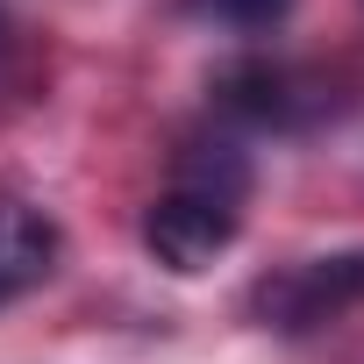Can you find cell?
<instances>
[{
	"label": "cell",
	"mask_w": 364,
	"mask_h": 364,
	"mask_svg": "<svg viewBox=\"0 0 364 364\" xmlns=\"http://www.w3.org/2000/svg\"><path fill=\"white\" fill-rule=\"evenodd\" d=\"M243 200H250V157L215 136V143H186L171 164V186L143 208V243L164 272L193 279L208 272L236 236H243Z\"/></svg>",
	"instance_id": "obj_1"
},
{
	"label": "cell",
	"mask_w": 364,
	"mask_h": 364,
	"mask_svg": "<svg viewBox=\"0 0 364 364\" xmlns=\"http://www.w3.org/2000/svg\"><path fill=\"white\" fill-rule=\"evenodd\" d=\"M350 307H364V250H336V257H300L279 264L250 286V314L279 336H307L343 321Z\"/></svg>",
	"instance_id": "obj_2"
},
{
	"label": "cell",
	"mask_w": 364,
	"mask_h": 364,
	"mask_svg": "<svg viewBox=\"0 0 364 364\" xmlns=\"http://www.w3.org/2000/svg\"><path fill=\"white\" fill-rule=\"evenodd\" d=\"M215 107L250 122V129H300L314 114H328V86L307 72V65H286V58H236L215 72Z\"/></svg>",
	"instance_id": "obj_3"
},
{
	"label": "cell",
	"mask_w": 364,
	"mask_h": 364,
	"mask_svg": "<svg viewBox=\"0 0 364 364\" xmlns=\"http://www.w3.org/2000/svg\"><path fill=\"white\" fill-rule=\"evenodd\" d=\"M58 250H65V236H58V222L36 200L0 193V307L22 300V293H36L58 272Z\"/></svg>",
	"instance_id": "obj_4"
},
{
	"label": "cell",
	"mask_w": 364,
	"mask_h": 364,
	"mask_svg": "<svg viewBox=\"0 0 364 364\" xmlns=\"http://www.w3.org/2000/svg\"><path fill=\"white\" fill-rule=\"evenodd\" d=\"M193 8L229 22V29H243V36H257V29H279L293 15V0H193Z\"/></svg>",
	"instance_id": "obj_5"
},
{
	"label": "cell",
	"mask_w": 364,
	"mask_h": 364,
	"mask_svg": "<svg viewBox=\"0 0 364 364\" xmlns=\"http://www.w3.org/2000/svg\"><path fill=\"white\" fill-rule=\"evenodd\" d=\"M0 29H8V22H0Z\"/></svg>",
	"instance_id": "obj_6"
}]
</instances>
